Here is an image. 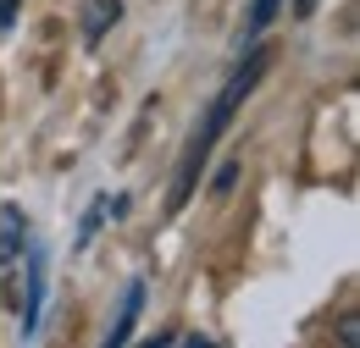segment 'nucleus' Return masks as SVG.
<instances>
[{
	"label": "nucleus",
	"instance_id": "obj_1",
	"mask_svg": "<svg viewBox=\"0 0 360 348\" xmlns=\"http://www.w3.org/2000/svg\"><path fill=\"white\" fill-rule=\"evenodd\" d=\"M266 61H271V50L266 44H255L250 55H244V67L233 72L222 83V94L211 100V111H205V122L194 128V138H188V149H183V166H178V188H172V210L178 205H188V194H194V177H200V166H205V155H211V144L227 133V122H233V111L244 105V94L261 83V72H266Z\"/></svg>",
	"mask_w": 360,
	"mask_h": 348
},
{
	"label": "nucleus",
	"instance_id": "obj_2",
	"mask_svg": "<svg viewBox=\"0 0 360 348\" xmlns=\"http://www.w3.org/2000/svg\"><path fill=\"white\" fill-rule=\"evenodd\" d=\"M139 309H144V282H128V293H122V309H117V326L105 332V343H111V348H122L128 337H134Z\"/></svg>",
	"mask_w": 360,
	"mask_h": 348
},
{
	"label": "nucleus",
	"instance_id": "obj_3",
	"mask_svg": "<svg viewBox=\"0 0 360 348\" xmlns=\"http://www.w3.org/2000/svg\"><path fill=\"white\" fill-rule=\"evenodd\" d=\"M122 0H84V44H100L105 28H117Z\"/></svg>",
	"mask_w": 360,
	"mask_h": 348
},
{
	"label": "nucleus",
	"instance_id": "obj_4",
	"mask_svg": "<svg viewBox=\"0 0 360 348\" xmlns=\"http://www.w3.org/2000/svg\"><path fill=\"white\" fill-rule=\"evenodd\" d=\"M39 304H45V260H39V249L28 243V309H22V332L39 326Z\"/></svg>",
	"mask_w": 360,
	"mask_h": 348
},
{
	"label": "nucleus",
	"instance_id": "obj_5",
	"mask_svg": "<svg viewBox=\"0 0 360 348\" xmlns=\"http://www.w3.org/2000/svg\"><path fill=\"white\" fill-rule=\"evenodd\" d=\"M122 205H128V199H111V194H100L89 210H84V221H78V249H89L94 232L105 227V216H122Z\"/></svg>",
	"mask_w": 360,
	"mask_h": 348
},
{
	"label": "nucleus",
	"instance_id": "obj_6",
	"mask_svg": "<svg viewBox=\"0 0 360 348\" xmlns=\"http://www.w3.org/2000/svg\"><path fill=\"white\" fill-rule=\"evenodd\" d=\"M277 11H283V0H255V6H250V22H244V34H250V39H261L271 22H277Z\"/></svg>",
	"mask_w": 360,
	"mask_h": 348
},
{
	"label": "nucleus",
	"instance_id": "obj_7",
	"mask_svg": "<svg viewBox=\"0 0 360 348\" xmlns=\"http://www.w3.org/2000/svg\"><path fill=\"white\" fill-rule=\"evenodd\" d=\"M11 17H17V0H0V28H11Z\"/></svg>",
	"mask_w": 360,
	"mask_h": 348
},
{
	"label": "nucleus",
	"instance_id": "obj_8",
	"mask_svg": "<svg viewBox=\"0 0 360 348\" xmlns=\"http://www.w3.org/2000/svg\"><path fill=\"white\" fill-rule=\"evenodd\" d=\"M316 6H321V0H294V17H311Z\"/></svg>",
	"mask_w": 360,
	"mask_h": 348
}]
</instances>
